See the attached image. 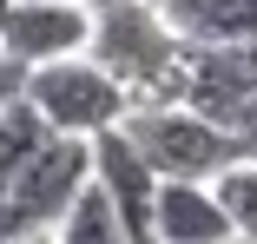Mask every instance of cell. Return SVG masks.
<instances>
[{
    "instance_id": "6da1fadb",
    "label": "cell",
    "mask_w": 257,
    "mask_h": 244,
    "mask_svg": "<svg viewBox=\"0 0 257 244\" xmlns=\"http://www.w3.org/2000/svg\"><path fill=\"white\" fill-rule=\"evenodd\" d=\"M86 53L125 86V106H152V99H178L185 86V46L165 27V14L152 0H119V7H99Z\"/></svg>"
},
{
    "instance_id": "7a4b0ae2",
    "label": "cell",
    "mask_w": 257,
    "mask_h": 244,
    "mask_svg": "<svg viewBox=\"0 0 257 244\" xmlns=\"http://www.w3.org/2000/svg\"><path fill=\"white\" fill-rule=\"evenodd\" d=\"M125 139L145 152V165L159 172V178H204L211 185L231 159H237V139L231 126L218 119H204L198 106L185 99H152V106H125Z\"/></svg>"
},
{
    "instance_id": "3957f363",
    "label": "cell",
    "mask_w": 257,
    "mask_h": 244,
    "mask_svg": "<svg viewBox=\"0 0 257 244\" xmlns=\"http://www.w3.org/2000/svg\"><path fill=\"white\" fill-rule=\"evenodd\" d=\"M20 92L33 99V112L53 126V132H73V139H92L125 119V86L99 66L92 53H66V60H46V66H27L20 73Z\"/></svg>"
},
{
    "instance_id": "277c9868",
    "label": "cell",
    "mask_w": 257,
    "mask_h": 244,
    "mask_svg": "<svg viewBox=\"0 0 257 244\" xmlns=\"http://www.w3.org/2000/svg\"><path fill=\"white\" fill-rule=\"evenodd\" d=\"M86 178H92V139H73V132H53L40 145V152L0 185L14 198V211H20V224L27 231H53L60 224V211L86 191Z\"/></svg>"
},
{
    "instance_id": "5b68a950",
    "label": "cell",
    "mask_w": 257,
    "mask_h": 244,
    "mask_svg": "<svg viewBox=\"0 0 257 244\" xmlns=\"http://www.w3.org/2000/svg\"><path fill=\"white\" fill-rule=\"evenodd\" d=\"M86 33H92L86 0H14V14L0 20V60H14L27 73L46 60L86 53Z\"/></svg>"
},
{
    "instance_id": "8992f818",
    "label": "cell",
    "mask_w": 257,
    "mask_h": 244,
    "mask_svg": "<svg viewBox=\"0 0 257 244\" xmlns=\"http://www.w3.org/2000/svg\"><path fill=\"white\" fill-rule=\"evenodd\" d=\"M92 185L112 198L119 224L132 231V244H152V198H159V172L145 165V152L125 139V126L92 132Z\"/></svg>"
},
{
    "instance_id": "52a82bcc",
    "label": "cell",
    "mask_w": 257,
    "mask_h": 244,
    "mask_svg": "<svg viewBox=\"0 0 257 244\" xmlns=\"http://www.w3.org/2000/svg\"><path fill=\"white\" fill-rule=\"evenodd\" d=\"M231 237L224 205L204 178H159V198H152V244H218Z\"/></svg>"
},
{
    "instance_id": "ba28073f",
    "label": "cell",
    "mask_w": 257,
    "mask_h": 244,
    "mask_svg": "<svg viewBox=\"0 0 257 244\" xmlns=\"http://www.w3.org/2000/svg\"><path fill=\"white\" fill-rule=\"evenodd\" d=\"M159 14L185 53H218V46L257 40V0H159Z\"/></svg>"
},
{
    "instance_id": "9c48e42d",
    "label": "cell",
    "mask_w": 257,
    "mask_h": 244,
    "mask_svg": "<svg viewBox=\"0 0 257 244\" xmlns=\"http://www.w3.org/2000/svg\"><path fill=\"white\" fill-rule=\"evenodd\" d=\"M53 237L60 244H132V231L119 224V211H112V198L99 191L92 178H86V191L60 211V224H53Z\"/></svg>"
},
{
    "instance_id": "30bf717a",
    "label": "cell",
    "mask_w": 257,
    "mask_h": 244,
    "mask_svg": "<svg viewBox=\"0 0 257 244\" xmlns=\"http://www.w3.org/2000/svg\"><path fill=\"white\" fill-rule=\"evenodd\" d=\"M53 139V126H46L40 112H33V99L27 92H14V99H0V185H7L40 145Z\"/></svg>"
},
{
    "instance_id": "8fae6325",
    "label": "cell",
    "mask_w": 257,
    "mask_h": 244,
    "mask_svg": "<svg viewBox=\"0 0 257 244\" xmlns=\"http://www.w3.org/2000/svg\"><path fill=\"white\" fill-rule=\"evenodd\" d=\"M211 191H218V205H224L231 237H250L257 244V159H231L211 178Z\"/></svg>"
},
{
    "instance_id": "7c38bea8",
    "label": "cell",
    "mask_w": 257,
    "mask_h": 244,
    "mask_svg": "<svg viewBox=\"0 0 257 244\" xmlns=\"http://www.w3.org/2000/svg\"><path fill=\"white\" fill-rule=\"evenodd\" d=\"M231 139H237V159H257V92L231 112Z\"/></svg>"
},
{
    "instance_id": "4fadbf2b",
    "label": "cell",
    "mask_w": 257,
    "mask_h": 244,
    "mask_svg": "<svg viewBox=\"0 0 257 244\" xmlns=\"http://www.w3.org/2000/svg\"><path fill=\"white\" fill-rule=\"evenodd\" d=\"M14 237H27V224H20L14 198H7V191H0V244H14Z\"/></svg>"
},
{
    "instance_id": "5bb4252c",
    "label": "cell",
    "mask_w": 257,
    "mask_h": 244,
    "mask_svg": "<svg viewBox=\"0 0 257 244\" xmlns=\"http://www.w3.org/2000/svg\"><path fill=\"white\" fill-rule=\"evenodd\" d=\"M14 244H60L53 231H27V237H14Z\"/></svg>"
},
{
    "instance_id": "9a60e30c",
    "label": "cell",
    "mask_w": 257,
    "mask_h": 244,
    "mask_svg": "<svg viewBox=\"0 0 257 244\" xmlns=\"http://www.w3.org/2000/svg\"><path fill=\"white\" fill-rule=\"evenodd\" d=\"M86 7H92V14H99V7H119V0H86Z\"/></svg>"
},
{
    "instance_id": "2e32d148",
    "label": "cell",
    "mask_w": 257,
    "mask_h": 244,
    "mask_svg": "<svg viewBox=\"0 0 257 244\" xmlns=\"http://www.w3.org/2000/svg\"><path fill=\"white\" fill-rule=\"evenodd\" d=\"M7 14H14V0H0V20H7Z\"/></svg>"
},
{
    "instance_id": "e0dca14e",
    "label": "cell",
    "mask_w": 257,
    "mask_h": 244,
    "mask_svg": "<svg viewBox=\"0 0 257 244\" xmlns=\"http://www.w3.org/2000/svg\"><path fill=\"white\" fill-rule=\"evenodd\" d=\"M218 244H250V237H218Z\"/></svg>"
},
{
    "instance_id": "ac0fdd59",
    "label": "cell",
    "mask_w": 257,
    "mask_h": 244,
    "mask_svg": "<svg viewBox=\"0 0 257 244\" xmlns=\"http://www.w3.org/2000/svg\"><path fill=\"white\" fill-rule=\"evenodd\" d=\"M152 7H159V0H152Z\"/></svg>"
}]
</instances>
